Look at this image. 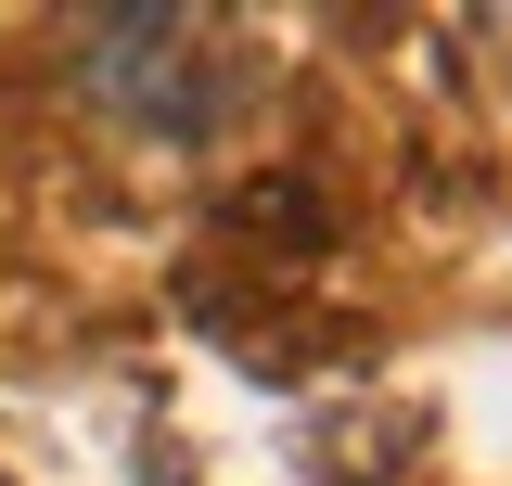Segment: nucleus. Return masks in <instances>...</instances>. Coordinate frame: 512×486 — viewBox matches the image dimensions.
Returning a JSON list of instances; mask_svg holds the SVG:
<instances>
[]
</instances>
